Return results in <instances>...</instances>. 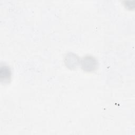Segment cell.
Segmentation results:
<instances>
[{
  "label": "cell",
  "mask_w": 135,
  "mask_h": 135,
  "mask_svg": "<svg viewBox=\"0 0 135 135\" xmlns=\"http://www.w3.org/2000/svg\"><path fill=\"white\" fill-rule=\"evenodd\" d=\"M82 69L86 72H92L98 68V61L93 56L87 55L83 57L80 60Z\"/></svg>",
  "instance_id": "1"
},
{
  "label": "cell",
  "mask_w": 135,
  "mask_h": 135,
  "mask_svg": "<svg viewBox=\"0 0 135 135\" xmlns=\"http://www.w3.org/2000/svg\"><path fill=\"white\" fill-rule=\"evenodd\" d=\"M64 63L68 68L73 69L78 67L80 63V60L76 54L69 52L64 57Z\"/></svg>",
  "instance_id": "2"
},
{
  "label": "cell",
  "mask_w": 135,
  "mask_h": 135,
  "mask_svg": "<svg viewBox=\"0 0 135 135\" xmlns=\"http://www.w3.org/2000/svg\"><path fill=\"white\" fill-rule=\"evenodd\" d=\"M11 71L9 68L6 65L1 66L0 68V79L1 82L4 83L8 82L11 80Z\"/></svg>",
  "instance_id": "3"
}]
</instances>
